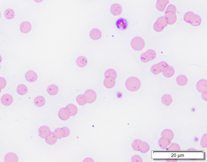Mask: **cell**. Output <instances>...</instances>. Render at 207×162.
<instances>
[{"mask_svg":"<svg viewBox=\"0 0 207 162\" xmlns=\"http://www.w3.org/2000/svg\"><path fill=\"white\" fill-rule=\"evenodd\" d=\"M111 11L113 15H119L121 13L122 8L121 5L118 4H114L111 7Z\"/></svg>","mask_w":207,"mask_h":162,"instance_id":"cell-12","label":"cell"},{"mask_svg":"<svg viewBox=\"0 0 207 162\" xmlns=\"http://www.w3.org/2000/svg\"><path fill=\"white\" fill-rule=\"evenodd\" d=\"M173 101L172 96L169 94H165L161 98V102L163 104L169 106Z\"/></svg>","mask_w":207,"mask_h":162,"instance_id":"cell-26","label":"cell"},{"mask_svg":"<svg viewBox=\"0 0 207 162\" xmlns=\"http://www.w3.org/2000/svg\"><path fill=\"white\" fill-rule=\"evenodd\" d=\"M2 60V58L1 57V56H0V62H1V61Z\"/></svg>","mask_w":207,"mask_h":162,"instance_id":"cell-46","label":"cell"},{"mask_svg":"<svg viewBox=\"0 0 207 162\" xmlns=\"http://www.w3.org/2000/svg\"><path fill=\"white\" fill-rule=\"evenodd\" d=\"M6 85V80L3 78L0 77V88L2 89L4 88Z\"/></svg>","mask_w":207,"mask_h":162,"instance_id":"cell-41","label":"cell"},{"mask_svg":"<svg viewBox=\"0 0 207 162\" xmlns=\"http://www.w3.org/2000/svg\"><path fill=\"white\" fill-rule=\"evenodd\" d=\"M35 2L37 3H40L43 1V0H34Z\"/></svg>","mask_w":207,"mask_h":162,"instance_id":"cell-45","label":"cell"},{"mask_svg":"<svg viewBox=\"0 0 207 162\" xmlns=\"http://www.w3.org/2000/svg\"><path fill=\"white\" fill-rule=\"evenodd\" d=\"M101 32L97 28H94L90 32V36L93 40H98L101 37Z\"/></svg>","mask_w":207,"mask_h":162,"instance_id":"cell-16","label":"cell"},{"mask_svg":"<svg viewBox=\"0 0 207 162\" xmlns=\"http://www.w3.org/2000/svg\"><path fill=\"white\" fill-rule=\"evenodd\" d=\"M2 103L4 105L8 106L12 103L13 98L9 94H5L3 95L1 99Z\"/></svg>","mask_w":207,"mask_h":162,"instance_id":"cell-19","label":"cell"},{"mask_svg":"<svg viewBox=\"0 0 207 162\" xmlns=\"http://www.w3.org/2000/svg\"><path fill=\"white\" fill-rule=\"evenodd\" d=\"M131 161L133 162H142V160L140 156L138 155H136L131 158Z\"/></svg>","mask_w":207,"mask_h":162,"instance_id":"cell-40","label":"cell"},{"mask_svg":"<svg viewBox=\"0 0 207 162\" xmlns=\"http://www.w3.org/2000/svg\"><path fill=\"white\" fill-rule=\"evenodd\" d=\"M176 9L173 5H170L165 11V17L167 24L170 25L174 24L176 22L177 17L176 16Z\"/></svg>","mask_w":207,"mask_h":162,"instance_id":"cell-1","label":"cell"},{"mask_svg":"<svg viewBox=\"0 0 207 162\" xmlns=\"http://www.w3.org/2000/svg\"><path fill=\"white\" fill-rule=\"evenodd\" d=\"M34 104L36 106L38 107L43 106L45 104V99L43 97L38 96L34 99Z\"/></svg>","mask_w":207,"mask_h":162,"instance_id":"cell-28","label":"cell"},{"mask_svg":"<svg viewBox=\"0 0 207 162\" xmlns=\"http://www.w3.org/2000/svg\"><path fill=\"white\" fill-rule=\"evenodd\" d=\"M1 89L0 88V93H1Z\"/></svg>","mask_w":207,"mask_h":162,"instance_id":"cell-47","label":"cell"},{"mask_svg":"<svg viewBox=\"0 0 207 162\" xmlns=\"http://www.w3.org/2000/svg\"><path fill=\"white\" fill-rule=\"evenodd\" d=\"M200 145L203 148H207V134L205 133L202 137L201 140Z\"/></svg>","mask_w":207,"mask_h":162,"instance_id":"cell-39","label":"cell"},{"mask_svg":"<svg viewBox=\"0 0 207 162\" xmlns=\"http://www.w3.org/2000/svg\"><path fill=\"white\" fill-rule=\"evenodd\" d=\"M25 78L29 82L34 83L37 80V75L34 71H29L26 74Z\"/></svg>","mask_w":207,"mask_h":162,"instance_id":"cell-13","label":"cell"},{"mask_svg":"<svg viewBox=\"0 0 207 162\" xmlns=\"http://www.w3.org/2000/svg\"><path fill=\"white\" fill-rule=\"evenodd\" d=\"M169 2V0H157L156 4V8L159 11H164Z\"/></svg>","mask_w":207,"mask_h":162,"instance_id":"cell-14","label":"cell"},{"mask_svg":"<svg viewBox=\"0 0 207 162\" xmlns=\"http://www.w3.org/2000/svg\"><path fill=\"white\" fill-rule=\"evenodd\" d=\"M63 130H64V138L67 137L68 136H69L70 135V130L68 129V128L66 127H62Z\"/></svg>","mask_w":207,"mask_h":162,"instance_id":"cell-42","label":"cell"},{"mask_svg":"<svg viewBox=\"0 0 207 162\" xmlns=\"http://www.w3.org/2000/svg\"><path fill=\"white\" fill-rule=\"evenodd\" d=\"M116 26L117 28L120 30H125L127 28V21L122 18H120L117 21Z\"/></svg>","mask_w":207,"mask_h":162,"instance_id":"cell-21","label":"cell"},{"mask_svg":"<svg viewBox=\"0 0 207 162\" xmlns=\"http://www.w3.org/2000/svg\"><path fill=\"white\" fill-rule=\"evenodd\" d=\"M76 62L79 67H84L87 65V60L86 57L84 56H80L77 58Z\"/></svg>","mask_w":207,"mask_h":162,"instance_id":"cell-31","label":"cell"},{"mask_svg":"<svg viewBox=\"0 0 207 162\" xmlns=\"http://www.w3.org/2000/svg\"><path fill=\"white\" fill-rule=\"evenodd\" d=\"M202 98L204 100L207 101V92L202 93Z\"/></svg>","mask_w":207,"mask_h":162,"instance_id":"cell-43","label":"cell"},{"mask_svg":"<svg viewBox=\"0 0 207 162\" xmlns=\"http://www.w3.org/2000/svg\"><path fill=\"white\" fill-rule=\"evenodd\" d=\"M184 20L194 26H198L201 24L202 19L199 15L192 12H188L184 15Z\"/></svg>","mask_w":207,"mask_h":162,"instance_id":"cell-3","label":"cell"},{"mask_svg":"<svg viewBox=\"0 0 207 162\" xmlns=\"http://www.w3.org/2000/svg\"><path fill=\"white\" fill-rule=\"evenodd\" d=\"M31 25L30 23L25 22L21 24L20 28L21 31L24 33H27L31 30Z\"/></svg>","mask_w":207,"mask_h":162,"instance_id":"cell-20","label":"cell"},{"mask_svg":"<svg viewBox=\"0 0 207 162\" xmlns=\"http://www.w3.org/2000/svg\"><path fill=\"white\" fill-rule=\"evenodd\" d=\"M167 24H168L167 19L165 17H160L154 24L153 28L155 31L157 32H160L164 29L165 27L167 26Z\"/></svg>","mask_w":207,"mask_h":162,"instance_id":"cell-4","label":"cell"},{"mask_svg":"<svg viewBox=\"0 0 207 162\" xmlns=\"http://www.w3.org/2000/svg\"><path fill=\"white\" fill-rule=\"evenodd\" d=\"M149 150H150V147L147 142H142L140 149V152L142 153H147Z\"/></svg>","mask_w":207,"mask_h":162,"instance_id":"cell-33","label":"cell"},{"mask_svg":"<svg viewBox=\"0 0 207 162\" xmlns=\"http://www.w3.org/2000/svg\"><path fill=\"white\" fill-rule=\"evenodd\" d=\"M198 91L201 93L207 92V81L206 80L202 79L198 81L196 85Z\"/></svg>","mask_w":207,"mask_h":162,"instance_id":"cell-9","label":"cell"},{"mask_svg":"<svg viewBox=\"0 0 207 162\" xmlns=\"http://www.w3.org/2000/svg\"><path fill=\"white\" fill-rule=\"evenodd\" d=\"M5 161L7 162H16L18 161V158L15 154L9 153L5 157Z\"/></svg>","mask_w":207,"mask_h":162,"instance_id":"cell-23","label":"cell"},{"mask_svg":"<svg viewBox=\"0 0 207 162\" xmlns=\"http://www.w3.org/2000/svg\"><path fill=\"white\" fill-rule=\"evenodd\" d=\"M17 91L18 93L20 95H24L27 93V87L25 85H20L18 87Z\"/></svg>","mask_w":207,"mask_h":162,"instance_id":"cell-32","label":"cell"},{"mask_svg":"<svg viewBox=\"0 0 207 162\" xmlns=\"http://www.w3.org/2000/svg\"><path fill=\"white\" fill-rule=\"evenodd\" d=\"M54 134L57 139H60L64 138V134L63 129L62 128H57L54 131Z\"/></svg>","mask_w":207,"mask_h":162,"instance_id":"cell-35","label":"cell"},{"mask_svg":"<svg viewBox=\"0 0 207 162\" xmlns=\"http://www.w3.org/2000/svg\"><path fill=\"white\" fill-rule=\"evenodd\" d=\"M58 116L60 119L63 120H68L70 116L66 112L65 108H62L59 110Z\"/></svg>","mask_w":207,"mask_h":162,"instance_id":"cell-27","label":"cell"},{"mask_svg":"<svg viewBox=\"0 0 207 162\" xmlns=\"http://www.w3.org/2000/svg\"><path fill=\"white\" fill-rule=\"evenodd\" d=\"M38 133L40 138L45 139L49 135L51 131L48 127L43 126L39 128Z\"/></svg>","mask_w":207,"mask_h":162,"instance_id":"cell-10","label":"cell"},{"mask_svg":"<svg viewBox=\"0 0 207 162\" xmlns=\"http://www.w3.org/2000/svg\"><path fill=\"white\" fill-rule=\"evenodd\" d=\"M47 91L50 95H55L58 93V88L55 85H51L47 88Z\"/></svg>","mask_w":207,"mask_h":162,"instance_id":"cell-30","label":"cell"},{"mask_svg":"<svg viewBox=\"0 0 207 162\" xmlns=\"http://www.w3.org/2000/svg\"><path fill=\"white\" fill-rule=\"evenodd\" d=\"M165 62H161L156 65H153L150 69L151 73L154 75H159L168 66Z\"/></svg>","mask_w":207,"mask_h":162,"instance_id":"cell-7","label":"cell"},{"mask_svg":"<svg viewBox=\"0 0 207 162\" xmlns=\"http://www.w3.org/2000/svg\"><path fill=\"white\" fill-rule=\"evenodd\" d=\"M125 87L129 91H137L141 87V82L138 78L136 77H131L127 80L125 83Z\"/></svg>","mask_w":207,"mask_h":162,"instance_id":"cell-2","label":"cell"},{"mask_svg":"<svg viewBox=\"0 0 207 162\" xmlns=\"http://www.w3.org/2000/svg\"><path fill=\"white\" fill-rule=\"evenodd\" d=\"M163 75L166 78H171L174 75L175 71L173 67L171 66H168L166 67L163 72H162Z\"/></svg>","mask_w":207,"mask_h":162,"instance_id":"cell-15","label":"cell"},{"mask_svg":"<svg viewBox=\"0 0 207 162\" xmlns=\"http://www.w3.org/2000/svg\"><path fill=\"white\" fill-rule=\"evenodd\" d=\"M76 101L80 105L84 106L86 104V101L84 95H80L77 97Z\"/></svg>","mask_w":207,"mask_h":162,"instance_id":"cell-36","label":"cell"},{"mask_svg":"<svg viewBox=\"0 0 207 162\" xmlns=\"http://www.w3.org/2000/svg\"><path fill=\"white\" fill-rule=\"evenodd\" d=\"M104 84L106 88L108 89L112 88L115 84V79L110 78H106L104 80Z\"/></svg>","mask_w":207,"mask_h":162,"instance_id":"cell-24","label":"cell"},{"mask_svg":"<svg viewBox=\"0 0 207 162\" xmlns=\"http://www.w3.org/2000/svg\"><path fill=\"white\" fill-rule=\"evenodd\" d=\"M84 95L86 99V102L88 104L92 103L94 102L96 99V94L92 90H88L86 91Z\"/></svg>","mask_w":207,"mask_h":162,"instance_id":"cell-8","label":"cell"},{"mask_svg":"<svg viewBox=\"0 0 207 162\" xmlns=\"http://www.w3.org/2000/svg\"><path fill=\"white\" fill-rule=\"evenodd\" d=\"M142 141L140 139H136L134 140L132 143V148L135 151H139Z\"/></svg>","mask_w":207,"mask_h":162,"instance_id":"cell-34","label":"cell"},{"mask_svg":"<svg viewBox=\"0 0 207 162\" xmlns=\"http://www.w3.org/2000/svg\"><path fill=\"white\" fill-rule=\"evenodd\" d=\"M45 142L48 145H52L55 144L57 141V138L54 133H50L49 135L45 138Z\"/></svg>","mask_w":207,"mask_h":162,"instance_id":"cell-22","label":"cell"},{"mask_svg":"<svg viewBox=\"0 0 207 162\" xmlns=\"http://www.w3.org/2000/svg\"><path fill=\"white\" fill-rule=\"evenodd\" d=\"M171 143V140L161 137L159 140L158 144L161 149H167Z\"/></svg>","mask_w":207,"mask_h":162,"instance_id":"cell-18","label":"cell"},{"mask_svg":"<svg viewBox=\"0 0 207 162\" xmlns=\"http://www.w3.org/2000/svg\"><path fill=\"white\" fill-rule=\"evenodd\" d=\"M131 46L133 49L136 51H140L144 48L145 42L140 37H135L131 40Z\"/></svg>","mask_w":207,"mask_h":162,"instance_id":"cell-5","label":"cell"},{"mask_svg":"<svg viewBox=\"0 0 207 162\" xmlns=\"http://www.w3.org/2000/svg\"><path fill=\"white\" fill-rule=\"evenodd\" d=\"M176 82L179 85L183 86L187 85L188 83V79L186 77V76L183 75H179L176 78Z\"/></svg>","mask_w":207,"mask_h":162,"instance_id":"cell-25","label":"cell"},{"mask_svg":"<svg viewBox=\"0 0 207 162\" xmlns=\"http://www.w3.org/2000/svg\"><path fill=\"white\" fill-rule=\"evenodd\" d=\"M105 78H110L115 79H116L117 75L116 72L112 69H108L106 71L105 75Z\"/></svg>","mask_w":207,"mask_h":162,"instance_id":"cell-29","label":"cell"},{"mask_svg":"<svg viewBox=\"0 0 207 162\" xmlns=\"http://www.w3.org/2000/svg\"><path fill=\"white\" fill-rule=\"evenodd\" d=\"M67 113L68 115L71 116H73L76 115L78 112V109L75 105L69 104L66 106L65 108Z\"/></svg>","mask_w":207,"mask_h":162,"instance_id":"cell-11","label":"cell"},{"mask_svg":"<svg viewBox=\"0 0 207 162\" xmlns=\"http://www.w3.org/2000/svg\"><path fill=\"white\" fill-rule=\"evenodd\" d=\"M84 162H94V161L91 158H87L84 160Z\"/></svg>","mask_w":207,"mask_h":162,"instance_id":"cell-44","label":"cell"},{"mask_svg":"<svg viewBox=\"0 0 207 162\" xmlns=\"http://www.w3.org/2000/svg\"><path fill=\"white\" fill-rule=\"evenodd\" d=\"M161 136L162 138H166L172 141L174 138V135L172 130L169 129H166L162 131Z\"/></svg>","mask_w":207,"mask_h":162,"instance_id":"cell-17","label":"cell"},{"mask_svg":"<svg viewBox=\"0 0 207 162\" xmlns=\"http://www.w3.org/2000/svg\"><path fill=\"white\" fill-rule=\"evenodd\" d=\"M167 149L169 151H180L181 148L178 144H176V143H172V144H170Z\"/></svg>","mask_w":207,"mask_h":162,"instance_id":"cell-37","label":"cell"},{"mask_svg":"<svg viewBox=\"0 0 207 162\" xmlns=\"http://www.w3.org/2000/svg\"><path fill=\"white\" fill-rule=\"evenodd\" d=\"M0 17H1V13H0Z\"/></svg>","mask_w":207,"mask_h":162,"instance_id":"cell-48","label":"cell"},{"mask_svg":"<svg viewBox=\"0 0 207 162\" xmlns=\"http://www.w3.org/2000/svg\"><path fill=\"white\" fill-rule=\"evenodd\" d=\"M5 15L7 19H11L14 17L15 14L12 10L8 9L5 12Z\"/></svg>","mask_w":207,"mask_h":162,"instance_id":"cell-38","label":"cell"},{"mask_svg":"<svg viewBox=\"0 0 207 162\" xmlns=\"http://www.w3.org/2000/svg\"><path fill=\"white\" fill-rule=\"evenodd\" d=\"M156 57V53L155 51L152 49H149L142 54L140 59L142 62L146 63L154 60Z\"/></svg>","mask_w":207,"mask_h":162,"instance_id":"cell-6","label":"cell"}]
</instances>
